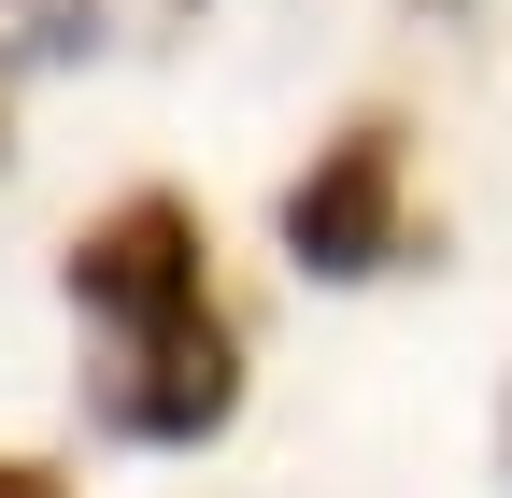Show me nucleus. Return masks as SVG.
<instances>
[{
    "label": "nucleus",
    "mask_w": 512,
    "mask_h": 498,
    "mask_svg": "<svg viewBox=\"0 0 512 498\" xmlns=\"http://www.w3.org/2000/svg\"><path fill=\"white\" fill-rule=\"evenodd\" d=\"M86 413L114 427V442H214V427L242 413V342L228 314L200 299V314H157V328H86Z\"/></svg>",
    "instance_id": "1"
},
{
    "label": "nucleus",
    "mask_w": 512,
    "mask_h": 498,
    "mask_svg": "<svg viewBox=\"0 0 512 498\" xmlns=\"http://www.w3.org/2000/svg\"><path fill=\"white\" fill-rule=\"evenodd\" d=\"M285 257L313 285H370L413 257V185H399V129L356 114L342 143H313V171L285 185Z\"/></svg>",
    "instance_id": "2"
},
{
    "label": "nucleus",
    "mask_w": 512,
    "mask_h": 498,
    "mask_svg": "<svg viewBox=\"0 0 512 498\" xmlns=\"http://www.w3.org/2000/svg\"><path fill=\"white\" fill-rule=\"evenodd\" d=\"M200 257H214L200 214H185L171 185H143V200H114V214L72 242V271H57V285H72L86 328H157V314H200V299H214Z\"/></svg>",
    "instance_id": "3"
},
{
    "label": "nucleus",
    "mask_w": 512,
    "mask_h": 498,
    "mask_svg": "<svg viewBox=\"0 0 512 498\" xmlns=\"http://www.w3.org/2000/svg\"><path fill=\"white\" fill-rule=\"evenodd\" d=\"M100 15L114 0H0V72H72V57H100Z\"/></svg>",
    "instance_id": "4"
},
{
    "label": "nucleus",
    "mask_w": 512,
    "mask_h": 498,
    "mask_svg": "<svg viewBox=\"0 0 512 498\" xmlns=\"http://www.w3.org/2000/svg\"><path fill=\"white\" fill-rule=\"evenodd\" d=\"M0 498H72V484H57L43 456H0Z\"/></svg>",
    "instance_id": "5"
},
{
    "label": "nucleus",
    "mask_w": 512,
    "mask_h": 498,
    "mask_svg": "<svg viewBox=\"0 0 512 498\" xmlns=\"http://www.w3.org/2000/svg\"><path fill=\"white\" fill-rule=\"evenodd\" d=\"M498 470H512V413H498Z\"/></svg>",
    "instance_id": "6"
}]
</instances>
